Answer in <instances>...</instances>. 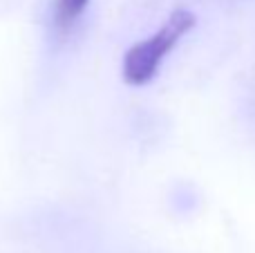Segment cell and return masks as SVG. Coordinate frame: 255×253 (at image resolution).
<instances>
[{
    "mask_svg": "<svg viewBox=\"0 0 255 253\" xmlns=\"http://www.w3.org/2000/svg\"><path fill=\"white\" fill-rule=\"evenodd\" d=\"M197 25V16L188 9H175L161 27L148 38L134 43L121 63V76L128 85L141 88L157 76L166 56L179 45V40Z\"/></svg>",
    "mask_w": 255,
    "mask_h": 253,
    "instance_id": "1",
    "label": "cell"
},
{
    "mask_svg": "<svg viewBox=\"0 0 255 253\" xmlns=\"http://www.w3.org/2000/svg\"><path fill=\"white\" fill-rule=\"evenodd\" d=\"M90 0H54L52 25L58 36H67L85 13Z\"/></svg>",
    "mask_w": 255,
    "mask_h": 253,
    "instance_id": "2",
    "label": "cell"
}]
</instances>
